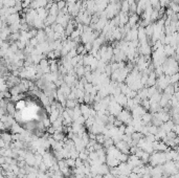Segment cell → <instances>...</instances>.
I'll list each match as a JSON object with an SVG mask.
<instances>
[{
    "label": "cell",
    "mask_w": 179,
    "mask_h": 178,
    "mask_svg": "<svg viewBox=\"0 0 179 178\" xmlns=\"http://www.w3.org/2000/svg\"><path fill=\"white\" fill-rule=\"evenodd\" d=\"M122 9H123V13H126L128 12L129 9H130V5H129V2L128 1H124L123 2V5H122Z\"/></svg>",
    "instance_id": "cell-1"
}]
</instances>
